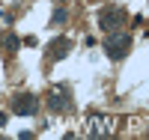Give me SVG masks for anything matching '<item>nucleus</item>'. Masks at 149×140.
I'll return each mask as SVG.
<instances>
[{
	"instance_id": "1",
	"label": "nucleus",
	"mask_w": 149,
	"mask_h": 140,
	"mask_svg": "<svg viewBox=\"0 0 149 140\" xmlns=\"http://www.w3.org/2000/svg\"><path fill=\"white\" fill-rule=\"evenodd\" d=\"M131 51V36L128 33H122V30H110L107 33V39H104V54L110 60H122Z\"/></svg>"
},
{
	"instance_id": "2",
	"label": "nucleus",
	"mask_w": 149,
	"mask_h": 140,
	"mask_svg": "<svg viewBox=\"0 0 149 140\" xmlns=\"http://www.w3.org/2000/svg\"><path fill=\"white\" fill-rule=\"evenodd\" d=\"M125 21H128V15H125V9L122 6H104L102 12H98V27H102L104 33H110V30H119V27H125Z\"/></svg>"
},
{
	"instance_id": "3",
	"label": "nucleus",
	"mask_w": 149,
	"mask_h": 140,
	"mask_svg": "<svg viewBox=\"0 0 149 140\" xmlns=\"http://www.w3.org/2000/svg\"><path fill=\"white\" fill-rule=\"evenodd\" d=\"M36 110H39V98L33 93H18L12 98V113H18V116H33Z\"/></svg>"
},
{
	"instance_id": "4",
	"label": "nucleus",
	"mask_w": 149,
	"mask_h": 140,
	"mask_svg": "<svg viewBox=\"0 0 149 140\" xmlns=\"http://www.w3.org/2000/svg\"><path fill=\"white\" fill-rule=\"evenodd\" d=\"M48 107H51L54 113L69 110V90H66V86H54V90L48 93Z\"/></svg>"
},
{
	"instance_id": "5",
	"label": "nucleus",
	"mask_w": 149,
	"mask_h": 140,
	"mask_svg": "<svg viewBox=\"0 0 149 140\" xmlns=\"http://www.w3.org/2000/svg\"><path fill=\"white\" fill-rule=\"evenodd\" d=\"M110 131H113V119H107V116H98V113H93V116H90L86 134L98 137V134H110Z\"/></svg>"
},
{
	"instance_id": "6",
	"label": "nucleus",
	"mask_w": 149,
	"mask_h": 140,
	"mask_svg": "<svg viewBox=\"0 0 149 140\" xmlns=\"http://www.w3.org/2000/svg\"><path fill=\"white\" fill-rule=\"evenodd\" d=\"M69 51H72V42L66 36H60V39H54L48 45V60H63V57H69Z\"/></svg>"
},
{
	"instance_id": "7",
	"label": "nucleus",
	"mask_w": 149,
	"mask_h": 140,
	"mask_svg": "<svg viewBox=\"0 0 149 140\" xmlns=\"http://www.w3.org/2000/svg\"><path fill=\"white\" fill-rule=\"evenodd\" d=\"M66 18H69V15H66V9H54V15H51L54 24H66Z\"/></svg>"
},
{
	"instance_id": "8",
	"label": "nucleus",
	"mask_w": 149,
	"mask_h": 140,
	"mask_svg": "<svg viewBox=\"0 0 149 140\" xmlns=\"http://www.w3.org/2000/svg\"><path fill=\"white\" fill-rule=\"evenodd\" d=\"M3 45H6L9 51H18V45H21V42H18V36H6V42H3Z\"/></svg>"
}]
</instances>
